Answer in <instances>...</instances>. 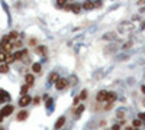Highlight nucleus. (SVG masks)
<instances>
[{
  "instance_id": "nucleus-17",
  "label": "nucleus",
  "mask_w": 145,
  "mask_h": 130,
  "mask_svg": "<svg viewBox=\"0 0 145 130\" xmlns=\"http://www.w3.org/2000/svg\"><path fill=\"white\" fill-rule=\"evenodd\" d=\"M7 36H9L10 41H15V39H18V32H16V30H12L9 35H7Z\"/></svg>"
},
{
  "instance_id": "nucleus-10",
  "label": "nucleus",
  "mask_w": 145,
  "mask_h": 130,
  "mask_svg": "<svg viewBox=\"0 0 145 130\" xmlns=\"http://www.w3.org/2000/svg\"><path fill=\"white\" fill-rule=\"evenodd\" d=\"M116 100V94L115 93H107V97H106V103L107 104H112Z\"/></svg>"
},
{
  "instance_id": "nucleus-4",
  "label": "nucleus",
  "mask_w": 145,
  "mask_h": 130,
  "mask_svg": "<svg viewBox=\"0 0 145 130\" xmlns=\"http://www.w3.org/2000/svg\"><path fill=\"white\" fill-rule=\"evenodd\" d=\"M67 85H68V81L64 80V78H59V80L55 82V88H57V90H64Z\"/></svg>"
},
{
  "instance_id": "nucleus-35",
  "label": "nucleus",
  "mask_w": 145,
  "mask_h": 130,
  "mask_svg": "<svg viewBox=\"0 0 145 130\" xmlns=\"http://www.w3.org/2000/svg\"><path fill=\"white\" fill-rule=\"evenodd\" d=\"M2 121H3V117H2V114H0V123H2Z\"/></svg>"
},
{
  "instance_id": "nucleus-19",
  "label": "nucleus",
  "mask_w": 145,
  "mask_h": 130,
  "mask_svg": "<svg viewBox=\"0 0 145 130\" xmlns=\"http://www.w3.org/2000/svg\"><path fill=\"white\" fill-rule=\"evenodd\" d=\"M32 71H33V72H39V71H41V64H36V62H35V64L32 65Z\"/></svg>"
},
{
  "instance_id": "nucleus-1",
  "label": "nucleus",
  "mask_w": 145,
  "mask_h": 130,
  "mask_svg": "<svg viewBox=\"0 0 145 130\" xmlns=\"http://www.w3.org/2000/svg\"><path fill=\"white\" fill-rule=\"evenodd\" d=\"M133 30H135V22H132V20H129V22H122L121 25L118 26V32L125 33V35L131 33V32H133Z\"/></svg>"
},
{
  "instance_id": "nucleus-15",
  "label": "nucleus",
  "mask_w": 145,
  "mask_h": 130,
  "mask_svg": "<svg viewBox=\"0 0 145 130\" xmlns=\"http://www.w3.org/2000/svg\"><path fill=\"white\" fill-rule=\"evenodd\" d=\"M26 117H28V111H20L19 114H18V120H19V121L25 120V119H26Z\"/></svg>"
},
{
  "instance_id": "nucleus-33",
  "label": "nucleus",
  "mask_w": 145,
  "mask_h": 130,
  "mask_svg": "<svg viewBox=\"0 0 145 130\" xmlns=\"http://www.w3.org/2000/svg\"><path fill=\"white\" fill-rule=\"evenodd\" d=\"M141 90H142V93L145 94V85H142V87H141Z\"/></svg>"
},
{
  "instance_id": "nucleus-2",
  "label": "nucleus",
  "mask_w": 145,
  "mask_h": 130,
  "mask_svg": "<svg viewBox=\"0 0 145 130\" xmlns=\"http://www.w3.org/2000/svg\"><path fill=\"white\" fill-rule=\"evenodd\" d=\"M13 113V106H10V104H7V106H4L2 108V111H0V114H2V117H7V116H10Z\"/></svg>"
},
{
  "instance_id": "nucleus-9",
  "label": "nucleus",
  "mask_w": 145,
  "mask_h": 130,
  "mask_svg": "<svg viewBox=\"0 0 145 130\" xmlns=\"http://www.w3.org/2000/svg\"><path fill=\"white\" fill-rule=\"evenodd\" d=\"M103 39H105V41H115V39H116V33H115V32L105 33V35H103Z\"/></svg>"
},
{
  "instance_id": "nucleus-22",
  "label": "nucleus",
  "mask_w": 145,
  "mask_h": 130,
  "mask_svg": "<svg viewBox=\"0 0 145 130\" xmlns=\"http://www.w3.org/2000/svg\"><path fill=\"white\" fill-rule=\"evenodd\" d=\"M80 100H86L87 98V90H83L81 93H80V97H78Z\"/></svg>"
},
{
  "instance_id": "nucleus-37",
  "label": "nucleus",
  "mask_w": 145,
  "mask_h": 130,
  "mask_svg": "<svg viewBox=\"0 0 145 130\" xmlns=\"http://www.w3.org/2000/svg\"><path fill=\"white\" fill-rule=\"evenodd\" d=\"M0 130H4V129H3V127H0Z\"/></svg>"
},
{
  "instance_id": "nucleus-38",
  "label": "nucleus",
  "mask_w": 145,
  "mask_h": 130,
  "mask_svg": "<svg viewBox=\"0 0 145 130\" xmlns=\"http://www.w3.org/2000/svg\"><path fill=\"white\" fill-rule=\"evenodd\" d=\"M135 130H138V129H135Z\"/></svg>"
},
{
  "instance_id": "nucleus-34",
  "label": "nucleus",
  "mask_w": 145,
  "mask_h": 130,
  "mask_svg": "<svg viewBox=\"0 0 145 130\" xmlns=\"http://www.w3.org/2000/svg\"><path fill=\"white\" fill-rule=\"evenodd\" d=\"M126 130H133V127H129V126H128V127H126Z\"/></svg>"
},
{
  "instance_id": "nucleus-18",
  "label": "nucleus",
  "mask_w": 145,
  "mask_h": 130,
  "mask_svg": "<svg viewBox=\"0 0 145 130\" xmlns=\"http://www.w3.org/2000/svg\"><path fill=\"white\" fill-rule=\"evenodd\" d=\"M125 113H126V111H125L123 108H119V110L116 111V117H119V119H123V117H125Z\"/></svg>"
},
{
  "instance_id": "nucleus-27",
  "label": "nucleus",
  "mask_w": 145,
  "mask_h": 130,
  "mask_svg": "<svg viewBox=\"0 0 145 130\" xmlns=\"http://www.w3.org/2000/svg\"><path fill=\"white\" fill-rule=\"evenodd\" d=\"M138 120L145 121V113H139V114H138Z\"/></svg>"
},
{
  "instance_id": "nucleus-24",
  "label": "nucleus",
  "mask_w": 145,
  "mask_h": 130,
  "mask_svg": "<svg viewBox=\"0 0 145 130\" xmlns=\"http://www.w3.org/2000/svg\"><path fill=\"white\" fill-rule=\"evenodd\" d=\"M132 46V42L129 41V42H126V43H123V45H122V49H129Z\"/></svg>"
},
{
  "instance_id": "nucleus-21",
  "label": "nucleus",
  "mask_w": 145,
  "mask_h": 130,
  "mask_svg": "<svg viewBox=\"0 0 145 130\" xmlns=\"http://www.w3.org/2000/svg\"><path fill=\"white\" fill-rule=\"evenodd\" d=\"M84 108H86V107H84L83 104H81V106H78V107H77V110H75V114H77V116H80L81 113L84 111Z\"/></svg>"
},
{
  "instance_id": "nucleus-29",
  "label": "nucleus",
  "mask_w": 145,
  "mask_h": 130,
  "mask_svg": "<svg viewBox=\"0 0 145 130\" xmlns=\"http://www.w3.org/2000/svg\"><path fill=\"white\" fill-rule=\"evenodd\" d=\"M3 101H6V100H4V97H3V94H2V91H0V104H2Z\"/></svg>"
},
{
  "instance_id": "nucleus-31",
  "label": "nucleus",
  "mask_w": 145,
  "mask_h": 130,
  "mask_svg": "<svg viewBox=\"0 0 145 130\" xmlns=\"http://www.w3.org/2000/svg\"><path fill=\"white\" fill-rule=\"evenodd\" d=\"M110 108H112V104H106L105 106V110H110Z\"/></svg>"
},
{
  "instance_id": "nucleus-32",
  "label": "nucleus",
  "mask_w": 145,
  "mask_h": 130,
  "mask_svg": "<svg viewBox=\"0 0 145 130\" xmlns=\"http://www.w3.org/2000/svg\"><path fill=\"white\" fill-rule=\"evenodd\" d=\"M78 101H80V98H78V97H75V98H74V104H78Z\"/></svg>"
},
{
  "instance_id": "nucleus-11",
  "label": "nucleus",
  "mask_w": 145,
  "mask_h": 130,
  "mask_svg": "<svg viewBox=\"0 0 145 130\" xmlns=\"http://www.w3.org/2000/svg\"><path fill=\"white\" fill-rule=\"evenodd\" d=\"M64 123H65V117L63 116V117H59V119L57 120V123H55V129H61V127L64 126Z\"/></svg>"
},
{
  "instance_id": "nucleus-7",
  "label": "nucleus",
  "mask_w": 145,
  "mask_h": 130,
  "mask_svg": "<svg viewBox=\"0 0 145 130\" xmlns=\"http://www.w3.org/2000/svg\"><path fill=\"white\" fill-rule=\"evenodd\" d=\"M26 54H28V51L26 49H23V51H19V52H16V54L13 55V59L15 61H19V59H25V56H26Z\"/></svg>"
},
{
  "instance_id": "nucleus-25",
  "label": "nucleus",
  "mask_w": 145,
  "mask_h": 130,
  "mask_svg": "<svg viewBox=\"0 0 145 130\" xmlns=\"http://www.w3.org/2000/svg\"><path fill=\"white\" fill-rule=\"evenodd\" d=\"M13 55H6V64H10V62H13Z\"/></svg>"
},
{
  "instance_id": "nucleus-30",
  "label": "nucleus",
  "mask_w": 145,
  "mask_h": 130,
  "mask_svg": "<svg viewBox=\"0 0 145 130\" xmlns=\"http://www.w3.org/2000/svg\"><path fill=\"white\" fill-rule=\"evenodd\" d=\"M64 9H65V10H71V4H65Z\"/></svg>"
},
{
  "instance_id": "nucleus-28",
  "label": "nucleus",
  "mask_w": 145,
  "mask_h": 130,
  "mask_svg": "<svg viewBox=\"0 0 145 130\" xmlns=\"http://www.w3.org/2000/svg\"><path fill=\"white\" fill-rule=\"evenodd\" d=\"M112 130H121V126H119V124H113V126H112Z\"/></svg>"
},
{
  "instance_id": "nucleus-3",
  "label": "nucleus",
  "mask_w": 145,
  "mask_h": 130,
  "mask_svg": "<svg viewBox=\"0 0 145 130\" xmlns=\"http://www.w3.org/2000/svg\"><path fill=\"white\" fill-rule=\"evenodd\" d=\"M31 101H32V98H31V95H22L20 97V100H19V106L20 107H25V106H29L31 104Z\"/></svg>"
},
{
  "instance_id": "nucleus-20",
  "label": "nucleus",
  "mask_w": 145,
  "mask_h": 130,
  "mask_svg": "<svg viewBox=\"0 0 145 130\" xmlns=\"http://www.w3.org/2000/svg\"><path fill=\"white\" fill-rule=\"evenodd\" d=\"M2 64H6V54L4 52H0V65Z\"/></svg>"
},
{
  "instance_id": "nucleus-8",
  "label": "nucleus",
  "mask_w": 145,
  "mask_h": 130,
  "mask_svg": "<svg viewBox=\"0 0 145 130\" xmlns=\"http://www.w3.org/2000/svg\"><path fill=\"white\" fill-rule=\"evenodd\" d=\"M106 97H107V91L102 90V91H99V93H97V95H96V100L102 103V101H106Z\"/></svg>"
},
{
  "instance_id": "nucleus-13",
  "label": "nucleus",
  "mask_w": 145,
  "mask_h": 130,
  "mask_svg": "<svg viewBox=\"0 0 145 130\" xmlns=\"http://www.w3.org/2000/svg\"><path fill=\"white\" fill-rule=\"evenodd\" d=\"M58 80H59V77H58L57 72H52V74L49 75V82H57Z\"/></svg>"
},
{
  "instance_id": "nucleus-26",
  "label": "nucleus",
  "mask_w": 145,
  "mask_h": 130,
  "mask_svg": "<svg viewBox=\"0 0 145 130\" xmlns=\"http://www.w3.org/2000/svg\"><path fill=\"white\" fill-rule=\"evenodd\" d=\"M26 93H28V85H23L22 88H20V94L22 95H26Z\"/></svg>"
},
{
  "instance_id": "nucleus-23",
  "label": "nucleus",
  "mask_w": 145,
  "mask_h": 130,
  "mask_svg": "<svg viewBox=\"0 0 145 130\" xmlns=\"http://www.w3.org/2000/svg\"><path fill=\"white\" fill-rule=\"evenodd\" d=\"M141 124H142V121H141V120H138V119L132 121V126H133V127H139Z\"/></svg>"
},
{
  "instance_id": "nucleus-36",
  "label": "nucleus",
  "mask_w": 145,
  "mask_h": 130,
  "mask_svg": "<svg viewBox=\"0 0 145 130\" xmlns=\"http://www.w3.org/2000/svg\"><path fill=\"white\" fill-rule=\"evenodd\" d=\"M142 104H144V106H145V98H144V101H142Z\"/></svg>"
},
{
  "instance_id": "nucleus-14",
  "label": "nucleus",
  "mask_w": 145,
  "mask_h": 130,
  "mask_svg": "<svg viewBox=\"0 0 145 130\" xmlns=\"http://www.w3.org/2000/svg\"><path fill=\"white\" fill-rule=\"evenodd\" d=\"M71 10H73L74 13H80L81 6H80V4H77V3H74V4H71Z\"/></svg>"
},
{
  "instance_id": "nucleus-5",
  "label": "nucleus",
  "mask_w": 145,
  "mask_h": 130,
  "mask_svg": "<svg viewBox=\"0 0 145 130\" xmlns=\"http://www.w3.org/2000/svg\"><path fill=\"white\" fill-rule=\"evenodd\" d=\"M102 3H94V2H86L83 4V7L86 9V10H91V9H94V7H100Z\"/></svg>"
},
{
  "instance_id": "nucleus-12",
  "label": "nucleus",
  "mask_w": 145,
  "mask_h": 130,
  "mask_svg": "<svg viewBox=\"0 0 145 130\" xmlns=\"http://www.w3.org/2000/svg\"><path fill=\"white\" fill-rule=\"evenodd\" d=\"M25 80H26L28 85H32V84H33V81H35V77H33L32 74H28L26 77H25Z\"/></svg>"
},
{
  "instance_id": "nucleus-6",
  "label": "nucleus",
  "mask_w": 145,
  "mask_h": 130,
  "mask_svg": "<svg viewBox=\"0 0 145 130\" xmlns=\"http://www.w3.org/2000/svg\"><path fill=\"white\" fill-rule=\"evenodd\" d=\"M35 52H36L38 55H41V56H45V55L48 54V48L41 45V46H36V48H35Z\"/></svg>"
},
{
  "instance_id": "nucleus-16",
  "label": "nucleus",
  "mask_w": 145,
  "mask_h": 130,
  "mask_svg": "<svg viewBox=\"0 0 145 130\" xmlns=\"http://www.w3.org/2000/svg\"><path fill=\"white\" fill-rule=\"evenodd\" d=\"M7 71H9V65H7V64H2V65H0V72H2V74H6Z\"/></svg>"
}]
</instances>
